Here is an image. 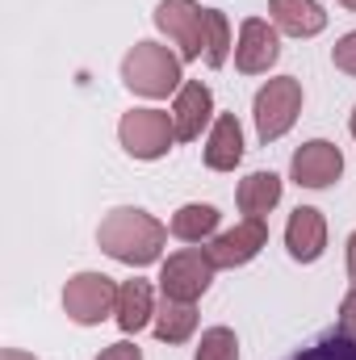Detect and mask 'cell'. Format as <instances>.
<instances>
[{
	"label": "cell",
	"instance_id": "3",
	"mask_svg": "<svg viewBox=\"0 0 356 360\" xmlns=\"http://www.w3.org/2000/svg\"><path fill=\"white\" fill-rule=\"evenodd\" d=\"M155 25L168 34V42L177 46L184 63L205 59L210 51V8H201L197 0H160L155 4Z\"/></svg>",
	"mask_w": 356,
	"mask_h": 360
},
{
	"label": "cell",
	"instance_id": "10",
	"mask_svg": "<svg viewBox=\"0 0 356 360\" xmlns=\"http://www.w3.org/2000/svg\"><path fill=\"white\" fill-rule=\"evenodd\" d=\"M281 59V38L276 25H268L265 17H248L239 25V42H235V68L243 76H260L268 68H276Z\"/></svg>",
	"mask_w": 356,
	"mask_h": 360
},
{
	"label": "cell",
	"instance_id": "18",
	"mask_svg": "<svg viewBox=\"0 0 356 360\" xmlns=\"http://www.w3.org/2000/svg\"><path fill=\"white\" fill-rule=\"evenodd\" d=\"M193 331H197V306L193 302H168L164 297V306L155 310V340L184 344V340H193Z\"/></svg>",
	"mask_w": 356,
	"mask_h": 360
},
{
	"label": "cell",
	"instance_id": "15",
	"mask_svg": "<svg viewBox=\"0 0 356 360\" xmlns=\"http://www.w3.org/2000/svg\"><path fill=\"white\" fill-rule=\"evenodd\" d=\"M117 327L126 331V335H134V331H143L147 323H155V293H151V285L147 281H122L117 285Z\"/></svg>",
	"mask_w": 356,
	"mask_h": 360
},
{
	"label": "cell",
	"instance_id": "28",
	"mask_svg": "<svg viewBox=\"0 0 356 360\" xmlns=\"http://www.w3.org/2000/svg\"><path fill=\"white\" fill-rule=\"evenodd\" d=\"M340 4H344V8H356V0H340Z\"/></svg>",
	"mask_w": 356,
	"mask_h": 360
},
{
	"label": "cell",
	"instance_id": "7",
	"mask_svg": "<svg viewBox=\"0 0 356 360\" xmlns=\"http://www.w3.org/2000/svg\"><path fill=\"white\" fill-rule=\"evenodd\" d=\"M214 260L205 248H184L177 256L164 260L160 269V293L168 302H197L210 285H214Z\"/></svg>",
	"mask_w": 356,
	"mask_h": 360
},
{
	"label": "cell",
	"instance_id": "20",
	"mask_svg": "<svg viewBox=\"0 0 356 360\" xmlns=\"http://www.w3.org/2000/svg\"><path fill=\"white\" fill-rule=\"evenodd\" d=\"M193 360H239V340L231 327H210L201 331V344H197V356Z\"/></svg>",
	"mask_w": 356,
	"mask_h": 360
},
{
	"label": "cell",
	"instance_id": "17",
	"mask_svg": "<svg viewBox=\"0 0 356 360\" xmlns=\"http://www.w3.org/2000/svg\"><path fill=\"white\" fill-rule=\"evenodd\" d=\"M218 210L214 205H205V201H189V205H180L177 214H172V235H177L180 243H205V239H214V231H218Z\"/></svg>",
	"mask_w": 356,
	"mask_h": 360
},
{
	"label": "cell",
	"instance_id": "19",
	"mask_svg": "<svg viewBox=\"0 0 356 360\" xmlns=\"http://www.w3.org/2000/svg\"><path fill=\"white\" fill-rule=\"evenodd\" d=\"M289 360H356V340L348 331H327V335H319V340H310L302 352H293Z\"/></svg>",
	"mask_w": 356,
	"mask_h": 360
},
{
	"label": "cell",
	"instance_id": "4",
	"mask_svg": "<svg viewBox=\"0 0 356 360\" xmlns=\"http://www.w3.org/2000/svg\"><path fill=\"white\" fill-rule=\"evenodd\" d=\"M117 139H122V147H126L130 160L151 164V160H164V155L172 151V143H177V122H172V113H164V109H130V113H122V122H117Z\"/></svg>",
	"mask_w": 356,
	"mask_h": 360
},
{
	"label": "cell",
	"instance_id": "24",
	"mask_svg": "<svg viewBox=\"0 0 356 360\" xmlns=\"http://www.w3.org/2000/svg\"><path fill=\"white\" fill-rule=\"evenodd\" d=\"M96 360H143V352H139L130 340H122V344H109V348H105Z\"/></svg>",
	"mask_w": 356,
	"mask_h": 360
},
{
	"label": "cell",
	"instance_id": "2",
	"mask_svg": "<svg viewBox=\"0 0 356 360\" xmlns=\"http://www.w3.org/2000/svg\"><path fill=\"white\" fill-rule=\"evenodd\" d=\"M184 59L177 51H168L164 42H134L122 59V84L134 96L160 101V96H177L184 76H180Z\"/></svg>",
	"mask_w": 356,
	"mask_h": 360
},
{
	"label": "cell",
	"instance_id": "6",
	"mask_svg": "<svg viewBox=\"0 0 356 360\" xmlns=\"http://www.w3.org/2000/svg\"><path fill=\"white\" fill-rule=\"evenodd\" d=\"M252 113H256V134H260V143H276L281 134L293 130V122H298V113H302V80H293V76L268 80L265 89L256 92Z\"/></svg>",
	"mask_w": 356,
	"mask_h": 360
},
{
	"label": "cell",
	"instance_id": "26",
	"mask_svg": "<svg viewBox=\"0 0 356 360\" xmlns=\"http://www.w3.org/2000/svg\"><path fill=\"white\" fill-rule=\"evenodd\" d=\"M0 360H38V356H30V352H21V348H4Z\"/></svg>",
	"mask_w": 356,
	"mask_h": 360
},
{
	"label": "cell",
	"instance_id": "27",
	"mask_svg": "<svg viewBox=\"0 0 356 360\" xmlns=\"http://www.w3.org/2000/svg\"><path fill=\"white\" fill-rule=\"evenodd\" d=\"M348 130H352V139H356V109H352V122H348Z\"/></svg>",
	"mask_w": 356,
	"mask_h": 360
},
{
	"label": "cell",
	"instance_id": "12",
	"mask_svg": "<svg viewBox=\"0 0 356 360\" xmlns=\"http://www.w3.org/2000/svg\"><path fill=\"white\" fill-rule=\"evenodd\" d=\"M285 248L298 264H314L327 252V218L314 205H298L285 222Z\"/></svg>",
	"mask_w": 356,
	"mask_h": 360
},
{
	"label": "cell",
	"instance_id": "9",
	"mask_svg": "<svg viewBox=\"0 0 356 360\" xmlns=\"http://www.w3.org/2000/svg\"><path fill=\"white\" fill-rule=\"evenodd\" d=\"M289 176L302 188H331L336 180L344 176V151L336 143H327V139H310V143H302L293 151Z\"/></svg>",
	"mask_w": 356,
	"mask_h": 360
},
{
	"label": "cell",
	"instance_id": "5",
	"mask_svg": "<svg viewBox=\"0 0 356 360\" xmlns=\"http://www.w3.org/2000/svg\"><path fill=\"white\" fill-rule=\"evenodd\" d=\"M63 310L80 327H101L109 314H117V285L105 272H76L63 285Z\"/></svg>",
	"mask_w": 356,
	"mask_h": 360
},
{
	"label": "cell",
	"instance_id": "22",
	"mask_svg": "<svg viewBox=\"0 0 356 360\" xmlns=\"http://www.w3.org/2000/svg\"><path fill=\"white\" fill-rule=\"evenodd\" d=\"M331 63H336V72H344V76H352L356 80V30L352 34H344V38L331 46Z\"/></svg>",
	"mask_w": 356,
	"mask_h": 360
},
{
	"label": "cell",
	"instance_id": "8",
	"mask_svg": "<svg viewBox=\"0 0 356 360\" xmlns=\"http://www.w3.org/2000/svg\"><path fill=\"white\" fill-rule=\"evenodd\" d=\"M265 248H268V226L260 218H243V222H235L231 231L214 235L205 252H210L214 269H243V264H252Z\"/></svg>",
	"mask_w": 356,
	"mask_h": 360
},
{
	"label": "cell",
	"instance_id": "13",
	"mask_svg": "<svg viewBox=\"0 0 356 360\" xmlns=\"http://www.w3.org/2000/svg\"><path fill=\"white\" fill-rule=\"evenodd\" d=\"M243 160V130L235 113H218L205 134V168L210 172H235Z\"/></svg>",
	"mask_w": 356,
	"mask_h": 360
},
{
	"label": "cell",
	"instance_id": "23",
	"mask_svg": "<svg viewBox=\"0 0 356 360\" xmlns=\"http://www.w3.org/2000/svg\"><path fill=\"white\" fill-rule=\"evenodd\" d=\"M340 331H348L356 340V289H348L344 302H340Z\"/></svg>",
	"mask_w": 356,
	"mask_h": 360
},
{
	"label": "cell",
	"instance_id": "1",
	"mask_svg": "<svg viewBox=\"0 0 356 360\" xmlns=\"http://www.w3.org/2000/svg\"><path fill=\"white\" fill-rule=\"evenodd\" d=\"M96 243L109 260L117 264H130V269H147L164 256V243H168V226L139 210V205H117L101 218L96 226Z\"/></svg>",
	"mask_w": 356,
	"mask_h": 360
},
{
	"label": "cell",
	"instance_id": "11",
	"mask_svg": "<svg viewBox=\"0 0 356 360\" xmlns=\"http://www.w3.org/2000/svg\"><path fill=\"white\" fill-rule=\"evenodd\" d=\"M172 122H177V143H197L205 126H214V92L201 80H184L172 101Z\"/></svg>",
	"mask_w": 356,
	"mask_h": 360
},
{
	"label": "cell",
	"instance_id": "14",
	"mask_svg": "<svg viewBox=\"0 0 356 360\" xmlns=\"http://www.w3.org/2000/svg\"><path fill=\"white\" fill-rule=\"evenodd\" d=\"M268 17L289 38H314L327 30V13L319 0H268Z\"/></svg>",
	"mask_w": 356,
	"mask_h": 360
},
{
	"label": "cell",
	"instance_id": "21",
	"mask_svg": "<svg viewBox=\"0 0 356 360\" xmlns=\"http://www.w3.org/2000/svg\"><path fill=\"white\" fill-rule=\"evenodd\" d=\"M231 51H235V42H231V21H227V13L210 8V51H205V63H210V68H222V63L231 59Z\"/></svg>",
	"mask_w": 356,
	"mask_h": 360
},
{
	"label": "cell",
	"instance_id": "25",
	"mask_svg": "<svg viewBox=\"0 0 356 360\" xmlns=\"http://www.w3.org/2000/svg\"><path fill=\"white\" fill-rule=\"evenodd\" d=\"M348 276H352V289H356V231L348 235Z\"/></svg>",
	"mask_w": 356,
	"mask_h": 360
},
{
	"label": "cell",
	"instance_id": "16",
	"mask_svg": "<svg viewBox=\"0 0 356 360\" xmlns=\"http://www.w3.org/2000/svg\"><path fill=\"white\" fill-rule=\"evenodd\" d=\"M235 201H239L243 218H260L265 222L268 214L276 210V201H281V176L276 172H252V176H243Z\"/></svg>",
	"mask_w": 356,
	"mask_h": 360
}]
</instances>
